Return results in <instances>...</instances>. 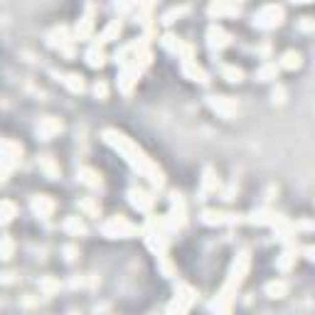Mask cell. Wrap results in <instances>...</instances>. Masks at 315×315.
<instances>
[{"label":"cell","instance_id":"cell-1","mask_svg":"<svg viewBox=\"0 0 315 315\" xmlns=\"http://www.w3.org/2000/svg\"><path fill=\"white\" fill-rule=\"evenodd\" d=\"M20 155H22L20 143H15V140H5L3 143V170H5V175H10V170L20 163Z\"/></svg>","mask_w":315,"mask_h":315},{"label":"cell","instance_id":"cell-2","mask_svg":"<svg viewBox=\"0 0 315 315\" xmlns=\"http://www.w3.org/2000/svg\"><path fill=\"white\" fill-rule=\"evenodd\" d=\"M278 22H281V8H263L261 15L256 17L259 28H271V25H278Z\"/></svg>","mask_w":315,"mask_h":315},{"label":"cell","instance_id":"cell-3","mask_svg":"<svg viewBox=\"0 0 315 315\" xmlns=\"http://www.w3.org/2000/svg\"><path fill=\"white\" fill-rule=\"evenodd\" d=\"M59 131H62V124H59L57 118H44V121L37 126V133H40L42 138L55 136V133H59Z\"/></svg>","mask_w":315,"mask_h":315},{"label":"cell","instance_id":"cell-4","mask_svg":"<svg viewBox=\"0 0 315 315\" xmlns=\"http://www.w3.org/2000/svg\"><path fill=\"white\" fill-rule=\"evenodd\" d=\"M32 209H35L37 214H42V217H47V214L55 209V205H52L44 195H40V197H35V200H32Z\"/></svg>","mask_w":315,"mask_h":315},{"label":"cell","instance_id":"cell-5","mask_svg":"<svg viewBox=\"0 0 315 315\" xmlns=\"http://www.w3.org/2000/svg\"><path fill=\"white\" fill-rule=\"evenodd\" d=\"M62 82L67 84V86H69V89H71V91H82V89H84L82 77H77V74H69L67 79H62Z\"/></svg>","mask_w":315,"mask_h":315},{"label":"cell","instance_id":"cell-6","mask_svg":"<svg viewBox=\"0 0 315 315\" xmlns=\"http://www.w3.org/2000/svg\"><path fill=\"white\" fill-rule=\"evenodd\" d=\"M3 212H5V214H3V222L8 224V222L13 220V214H15V205L13 202H3Z\"/></svg>","mask_w":315,"mask_h":315},{"label":"cell","instance_id":"cell-7","mask_svg":"<svg viewBox=\"0 0 315 315\" xmlns=\"http://www.w3.org/2000/svg\"><path fill=\"white\" fill-rule=\"evenodd\" d=\"M283 59H286V62H283L286 67H298V64H301V57H298V55H293V52H288V55L283 57Z\"/></svg>","mask_w":315,"mask_h":315},{"label":"cell","instance_id":"cell-8","mask_svg":"<svg viewBox=\"0 0 315 315\" xmlns=\"http://www.w3.org/2000/svg\"><path fill=\"white\" fill-rule=\"evenodd\" d=\"M101 62H104V59H101V52H89V64H91V67H101Z\"/></svg>","mask_w":315,"mask_h":315},{"label":"cell","instance_id":"cell-9","mask_svg":"<svg viewBox=\"0 0 315 315\" xmlns=\"http://www.w3.org/2000/svg\"><path fill=\"white\" fill-rule=\"evenodd\" d=\"M10 254H13V241L5 239V241H3V259H10Z\"/></svg>","mask_w":315,"mask_h":315},{"label":"cell","instance_id":"cell-10","mask_svg":"<svg viewBox=\"0 0 315 315\" xmlns=\"http://www.w3.org/2000/svg\"><path fill=\"white\" fill-rule=\"evenodd\" d=\"M283 290H286L283 283H271V286H269V293H271L274 298H276V293H283Z\"/></svg>","mask_w":315,"mask_h":315}]
</instances>
